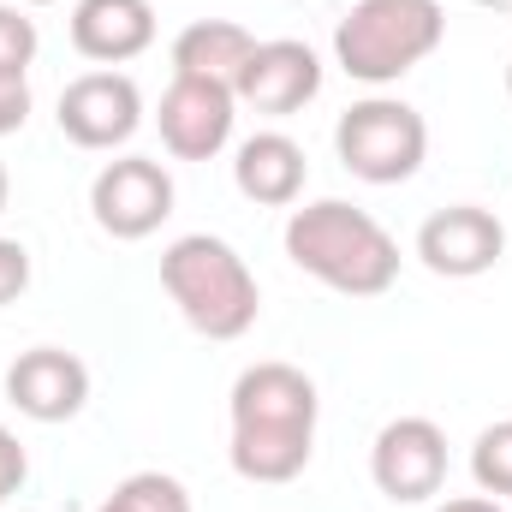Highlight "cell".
<instances>
[{"mask_svg":"<svg viewBox=\"0 0 512 512\" xmlns=\"http://www.w3.org/2000/svg\"><path fill=\"white\" fill-rule=\"evenodd\" d=\"M286 256L316 274L322 286L334 292H352V298H376L393 286L399 274V245L376 215L352 209V203H310L286 221Z\"/></svg>","mask_w":512,"mask_h":512,"instance_id":"6da1fadb","label":"cell"},{"mask_svg":"<svg viewBox=\"0 0 512 512\" xmlns=\"http://www.w3.org/2000/svg\"><path fill=\"white\" fill-rule=\"evenodd\" d=\"M161 286L173 292L179 316L209 340H239L256 322V304H262L245 256L227 239H209V233H185L161 251Z\"/></svg>","mask_w":512,"mask_h":512,"instance_id":"7a4b0ae2","label":"cell"},{"mask_svg":"<svg viewBox=\"0 0 512 512\" xmlns=\"http://www.w3.org/2000/svg\"><path fill=\"white\" fill-rule=\"evenodd\" d=\"M441 30H447L441 0H352L334 30V54L352 78L393 84L423 54H435Z\"/></svg>","mask_w":512,"mask_h":512,"instance_id":"3957f363","label":"cell"},{"mask_svg":"<svg viewBox=\"0 0 512 512\" xmlns=\"http://www.w3.org/2000/svg\"><path fill=\"white\" fill-rule=\"evenodd\" d=\"M334 149H340V161H346L358 179H370V185H399V179H411V173L423 167L429 126H423L417 108L387 102V96H370V102H358V108L340 114Z\"/></svg>","mask_w":512,"mask_h":512,"instance_id":"277c9868","label":"cell"},{"mask_svg":"<svg viewBox=\"0 0 512 512\" xmlns=\"http://www.w3.org/2000/svg\"><path fill=\"white\" fill-rule=\"evenodd\" d=\"M90 209H96L102 233H114V239H149L173 215V179L149 155L108 161L96 173V185H90Z\"/></svg>","mask_w":512,"mask_h":512,"instance_id":"5b68a950","label":"cell"},{"mask_svg":"<svg viewBox=\"0 0 512 512\" xmlns=\"http://www.w3.org/2000/svg\"><path fill=\"white\" fill-rule=\"evenodd\" d=\"M233 108H239L233 84L197 78V72H173V84H167V96H161V114H155L161 143H167L179 161H209V155L233 137Z\"/></svg>","mask_w":512,"mask_h":512,"instance_id":"8992f818","label":"cell"},{"mask_svg":"<svg viewBox=\"0 0 512 512\" xmlns=\"http://www.w3.org/2000/svg\"><path fill=\"white\" fill-rule=\"evenodd\" d=\"M370 477H376V489L387 501H405V507L441 495V483H447V435L429 417H393L376 435Z\"/></svg>","mask_w":512,"mask_h":512,"instance_id":"52a82bcc","label":"cell"},{"mask_svg":"<svg viewBox=\"0 0 512 512\" xmlns=\"http://www.w3.org/2000/svg\"><path fill=\"white\" fill-rule=\"evenodd\" d=\"M143 120V96L126 72H84L60 90V131L78 149H114Z\"/></svg>","mask_w":512,"mask_h":512,"instance_id":"ba28073f","label":"cell"},{"mask_svg":"<svg viewBox=\"0 0 512 512\" xmlns=\"http://www.w3.org/2000/svg\"><path fill=\"white\" fill-rule=\"evenodd\" d=\"M6 399H12L24 417H36V423H66V417H78L84 399H90V370H84V358L66 352V346H30V352H18L12 370H6Z\"/></svg>","mask_w":512,"mask_h":512,"instance_id":"9c48e42d","label":"cell"},{"mask_svg":"<svg viewBox=\"0 0 512 512\" xmlns=\"http://www.w3.org/2000/svg\"><path fill=\"white\" fill-rule=\"evenodd\" d=\"M501 251H507V233H501V221H495L489 209H477V203L435 209V215L423 221V233H417V256H423L435 274H447V280H471V274L495 268Z\"/></svg>","mask_w":512,"mask_h":512,"instance_id":"30bf717a","label":"cell"},{"mask_svg":"<svg viewBox=\"0 0 512 512\" xmlns=\"http://www.w3.org/2000/svg\"><path fill=\"white\" fill-rule=\"evenodd\" d=\"M322 90V66L304 42H256L245 72L233 78V96L256 114H298L310 96Z\"/></svg>","mask_w":512,"mask_h":512,"instance_id":"8fae6325","label":"cell"},{"mask_svg":"<svg viewBox=\"0 0 512 512\" xmlns=\"http://www.w3.org/2000/svg\"><path fill=\"white\" fill-rule=\"evenodd\" d=\"M155 42V6L149 0H78L72 6V48L84 60L120 66Z\"/></svg>","mask_w":512,"mask_h":512,"instance_id":"7c38bea8","label":"cell"},{"mask_svg":"<svg viewBox=\"0 0 512 512\" xmlns=\"http://www.w3.org/2000/svg\"><path fill=\"white\" fill-rule=\"evenodd\" d=\"M233 423H298V429H316V382L298 364H251L233 382Z\"/></svg>","mask_w":512,"mask_h":512,"instance_id":"4fadbf2b","label":"cell"},{"mask_svg":"<svg viewBox=\"0 0 512 512\" xmlns=\"http://www.w3.org/2000/svg\"><path fill=\"white\" fill-rule=\"evenodd\" d=\"M304 149L286 137V131H256L239 143V161H233V179H239V191L262 203V209H280V203H292L298 191H304Z\"/></svg>","mask_w":512,"mask_h":512,"instance_id":"5bb4252c","label":"cell"},{"mask_svg":"<svg viewBox=\"0 0 512 512\" xmlns=\"http://www.w3.org/2000/svg\"><path fill=\"white\" fill-rule=\"evenodd\" d=\"M316 429L298 423H233V471L251 483H292L310 465Z\"/></svg>","mask_w":512,"mask_h":512,"instance_id":"9a60e30c","label":"cell"},{"mask_svg":"<svg viewBox=\"0 0 512 512\" xmlns=\"http://www.w3.org/2000/svg\"><path fill=\"white\" fill-rule=\"evenodd\" d=\"M251 54H256V36L245 24H233V18H197V24H185L179 42H173V72H197V78L233 84Z\"/></svg>","mask_w":512,"mask_h":512,"instance_id":"2e32d148","label":"cell"},{"mask_svg":"<svg viewBox=\"0 0 512 512\" xmlns=\"http://www.w3.org/2000/svg\"><path fill=\"white\" fill-rule=\"evenodd\" d=\"M96 512H191V495H185V483L167 477V471H137V477H126Z\"/></svg>","mask_w":512,"mask_h":512,"instance_id":"e0dca14e","label":"cell"},{"mask_svg":"<svg viewBox=\"0 0 512 512\" xmlns=\"http://www.w3.org/2000/svg\"><path fill=\"white\" fill-rule=\"evenodd\" d=\"M471 477L483 495H512V417L507 423H489L471 447Z\"/></svg>","mask_w":512,"mask_h":512,"instance_id":"ac0fdd59","label":"cell"},{"mask_svg":"<svg viewBox=\"0 0 512 512\" xmlns=\"http://www.w3.org/2000/svg\"><path fill=\"white\" fill-rule=\"evenodd\" d=\"M36 54V24L18 6H0V72H24Z\"/></svg>","mask_w":512,"mask_h":512,"instance_id":"d6986e66","label":"cell"},{"mask_svg":"<svg viewBox=\"0 0 512 512\" xmlns=\"http://www.w3.org/2000/svg\"><path fill=\"white\" fill-rule=\"evenodd\" d=\"M30 120V78L24 72H0V137Z\"/></svg>","mask_w":512,"mask_h":512,"instance_id":"ffe728a7","label":"cell"},{"mask_svg":"<svg viewBox=\"0 0 512 512\" xmlns=\"http://www.w3.org/2000/svg\"><path fill=\"white\" fill-rule=\"evenodd\" d=\"M24 286H30V251L18 239H0V304L24 298Z\"/></svg>","mask_w":512,"mask_h":512,"instance_id":"44dd1931","label":"cell"},{"mask_svg":"<svg viewBox=\"0 0 512 512\" xmlns=\"http://www.w3.org/2000/svg\"><path fill=\"white\" fill-rule=\"evenodd\" d=\"M24 471H30V459H24V447H18V435L12 429H0V501L24 483Z\"/></svg>","mask_w":512,"mask_h":512,"instance_id":"7402d4cb","label":"cell"},{"mask_svg":"<svg viewBox=\"0 0 512 512\" xmlns=\"http://www.w3.org/2000/svg\"><path fill=\"white\" fill-rule=\"evenodd\" d=\"M435 512H507L495 495H459V501H447V507H435Z\"/></svg>","mask_w":512,"mask_h":512,"instance_id":"603a6c76","label":"cell"},{"mask_svg":"<svg viewBox=\"0 0 512 512\" xmlns=\"http://www.w3.org/2000/svg\"><path fill=\"white\" fill-rule=\"evenodd\" d=\"M6 191H12V185H6V167H0V209H6Z\"/></svg>","mask_w":512,"mask_h":512,"instance_id":"cb8c5ba5","label":"cell"},{"mask_svg":"<svg viewBox=\"0 0 512 512\" xmlns=\"http://www.w3.org/2000/svg\"><path fill=\"white\" fill-rule=\"evenodd\" d=\"M507 90H512V66H507Z\"/></svg>","mask_w":512,"mask_h":512,"instance_id":"d4e9b609","label":"cell"}]
</instances>
